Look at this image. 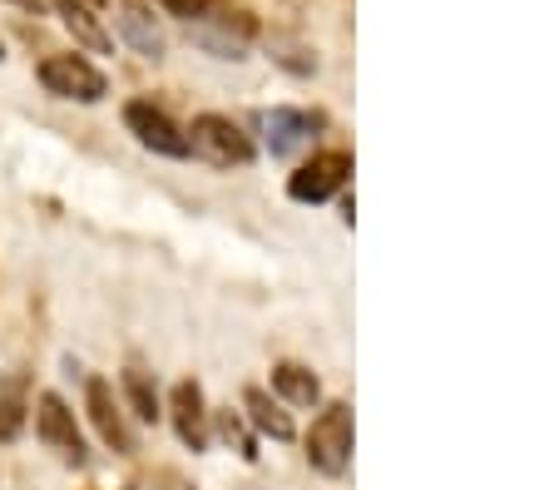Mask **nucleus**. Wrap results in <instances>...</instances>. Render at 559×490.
I'll use <instances>...</instances> for the list:
<instances>
[{"label": "nucleus", "instance_id": "obj_1", "mask_svg": "<svg viewBox=\"0 0 559 490\" xmlns=\"http://www.w3.org/2000/svg\"><path fill=\"white\" fill-rule=\"evenodd\" d=\"M183 139H189V154H199L213 169H248L258 154L253 139L243 134V124H233L228 115H199L183 129Z\"/></svg>", "mask_w": 559, "mask_h": 490}, {"label": "nucleus", "instance_id": "obj_2", "mask_svg": "<svg viewBox=\"0 0 559 490\" xmlns=\"http://www.w3.org/2000/svg\"><path fill=\"white\" fill-rule=\"evenodd\" d=\"M40 85L45 95L55 99H74V105H99V99L109 95V80L99 64H90L85 55H50V60H40Z\"/></svg>", "mask_w": 559, "mask_h": 490}, {"label": "nucleus", "instance_id": "obj_3", "mask_svg": "<svg viewBox=\"0 0 559 490\" xmlns=\"http://www.w3.org/2000/svg\"><path fill=\"white\" fill-rule=\"evenodd\" d=\"M307 466L322 470V476H342L352 466V406L347 402H332L312 421V431H307Z\"/></svg>", "mask_w": 559, "mask_h": 490}, {"label": "nucleus", "instance_id": "obj_4", "mask_svg": "<svg viewBox=\"0 0 559 490\" xmlns=\"http://www.w3.org/2000/svg\"><path fill=\"white\" fill-rule=\"evenodd\" d=\"M35 437H40L45 451H55L64 466H85L90 461L85 437L74 427V411L64 406V396H55V392H40V402H35Z\"/></svg>", "mask_w": 559, "mask_h": 490}, {"label": "nucleus", "instance_id": "obj_5", "mask_svg": "<svg viewBox=\"0 0 559 490\" xmlns=\"http://www.w3.org/2000/svg\"><path fill=\"white\" fill-rule=\"evenodd\" d=\"M124 129L144 144L148 154H164V159H189V139H183V129L174 124L164 109L154 105V99H134V105H124Z\"/></svg>", "mask_w": 559, "mask_h": 490}, {"label": "nucleus", "instance_id": "obj_6", "mask_svg": "<svg viewBox=\"0 0 559 490\" xmlns=\"http://www.w3.org/2000/svg\"><path fill=\"white\" fill-rule=\"evenodd\" d=\"M347 174H352L347 150H322L287 179V193H293V203H328L332 193L347 183Z\"/></svg>", "mask_w": 559, "mask_h": 490}, {"label": "nucleus", "instance_id": "obj_7", "mask_svg": "<svg viewBox=\"0 0 559 490\" xmlns=\"http://www.w3.org/2000/svg\"><path fill=\"white\" fill-rule=\"evenodd\" d=\"M85 406H90V421H95L99 441H105L109 451H119V456H129V451H134V431H129V421H124V406H119V396H115V382L90 377Z\"/></svg>", "mask_w": 559, "mask_h": 490}, {"label": "nucleus", "instance_id": "obj_8", "mask_svg": "<svg viewBox=\"0 0 559 490\" xmlns=\"http://www.w3.org/2000/svg\"><path fill=\"white\" fill-rule=\"evenodd\" d=\"M109 21H115L119 40L129 45L134 55H144V60H164V31H158V21L148 15V5H139V0H109Z\"/></svg>", "mask_w": 559, "mask_h": 490}, {"label": "nucleus", "instance_id": "obj_9", "mask_svg": "<svg viewBox=\"0 0 559 490\" xmlns=\"http://www.w3.org/2000/svg\"><path fill=\"white\" fill-rule=\"evenodd\" d=\"M317 124H322V119H317V115H307V109H293V105H277V109H267V115H263L267 154H273V159H293V154L302 150V144H312Z\"/></svg>", "mask_w": 559, "mask_h": 490}, {"label": "nucleus", "instance_id": "obj_10", "mask_svg": "<svg viewBox=\"0 0 559 490\" xmlns=\"http://www.w3.org/2000/svg\"><path fill=\"white\" fill-rule=\"evenodd\" d=\"M169 416H174V431L189 451L209 446V402H203V386L199 382H179L169 396Z\"/></svg>", "mask_w": 559, "mask_h": 490}, {"label": "nucleus", "instance_id": "obj_11", "mask_svg": "<svg viewBox=\"0 0 559 490\" xmlns=\"http://www.w3.org/2000/svg\"><path fill=\"white\" fill-rule=\"evenodd\" d=\"M243 416L253 421L263 437H273V441H293L297 437V427H293V416L283 411V402H277L273 392H263V386H248L243 392Z\"/></svg>", "mask_w": 559, "mask_h": 490}, {"label": "nucleus", "instance_id": "obj_12", "mask_svg": "<svg viewBox=\"0 0 559 490\" xmlns=\"http://www.w3.org/2000/svg\"><path fill=\"white\" fill-rule=\"evenodd\" d=\"M55 11H60L64 31L85 45V50H109V31L99 25V15L90 11L85 0H55Z\"/></svg>", "mask_w": 559, "mask_h": 490}, {"label": "nucleus", "instance_id": "obj_13", "mask_svg": "<svg viewBox=\"0 0 559 490\" xmlns=\"http://www.w3.org/2000/svg\"><path fill=\"white\" fill-rule=\"evenodd\" d=\"M119 386H124V402H129V411L139 416V421H148L154 427L158 416H164V402H158V386H154V377L144 372V367H124V377H119Z\"/></svg>", "mask_w": 559, "mask_h": 490}, {"label": "nucleus", "instance_id": "obj_14", "mask_svg": "<svg viewBox=\"0 0 559 490\" xmlns=\"http://www.w3.org/2000/svg\"><path fill=\"white\" fill-rule=\"evenodd\" d=\"M273 392L293 406H312L317 396H322V382H317L302 362H277L273 367Z\"/></svg>", "mask_w": 559, "mask_h": 490}, {"label": "nucleus", "instance_id": "obj_15", "mask_svg": "<svg viewBox=\"0 0 559 490\" xmlns=\"http://www.w3.org/2000/svg\"><path fill=\"white\" fill-rule=\"evenodd\" d=\"M189 40L199 50H209L213 60H248V40L233 31H218V25H189Z\"/></svg>", "mask_w": 559, "mask_h": 490}, {"label": "nucleus", "instance_id": "obj_16", "mask_svg": "<svg viewBox=\"0 0 559 490\" xmlns=\"http://www.w3.org/2000/svg\"><path fill=\"white\" fill-rule=\"evenodd\" d=\"M21 427H25V396H21V377H11L5 392H0V446H11L21 437Z\"/></svg>", "mask_w": 559, "mask_h": 490}, {"label": "nucleus", "instance_id": "obj_17", "mask_svg": "<svg viewBox=\"0 0 559 490\" xmlns=\"http://www.w3.org/2000/svg\"><path fill=\"white\" fill-rule=\"evenodd\" d=\"M154 5L183 25H199V21H213V11H218L223 0H154Z\"/></svg>", "mask_w": 559, "mask_h": 490}, {"label": "nucleus", "instance_id": "obj_18", "mask_svg": "<svg viewBox=\"0 0 559 490\" xmlns=\"http://www.w3.org/2000/svg\"><path fill=\"white\" fill-rule=\"evenodd\" d=\"M218 431H223V441H228V446H238V456H243V461H258V446H253V437H248V427H243V416H238V411H223L218 416Z\"/></svg>", "mask_w": 559, "mask_h": 490}, {"label": "nucleus", "instance_id": "obj_19", "mask_svg": "<svg viewBox=\"0 0 559 490\" xmlns=\"http://www.w3.org/2000/svg\"><path fill=\"white\" fill-rule=\"evenodd\" d=\"M0 60H5V45H0Z\"/></svg>", "mask_w": 559, "mask_h": 490}]
</instances>
